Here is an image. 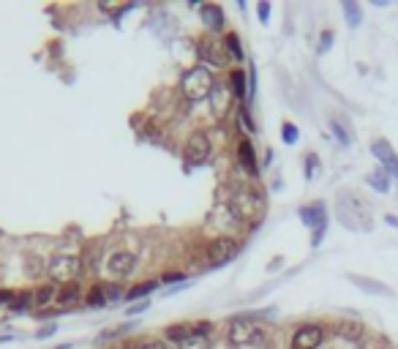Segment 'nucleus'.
<instances>
[{
	"instance_id": "obj_1",
	"label": "nucleus",
	"mask_w": 398,
	"mask_h": 349,
	"mask_svg": "<svg viewBox=\"0 0 398 349\" xmlns=\"http://www.w3.org/2000/svg\"><path fill=\"white\" fill-rule=\"evenodd\" d=\"M229 210H232V216H235L238 221L256 224V221L262 219V213H265V202H262V197H259L256 191L240 189V191L229 200Z\"/></svg>"
},
{
	"instance_id": "obj_2",
	"label": "nucleus",
	"mask_w": 398,
	"mask_h": 349,
	"mask_svg": "<svg viewBox=\"0 0 398 349\" xmlns=\"http://www.w3.org/2000/svg\"><path fill=\"white\" fill-rule=\"evenodd\" d=\"M213 74L205 69V66H197V69H188L183 79H180V90H183V96L191 101H202L210 96V90H213Z\"/></svg>"
},
{
	"instance_id": "obj_3",
	"label": "nucleus",
	"mask_w": 398,
	"mask_h": 349,
	"mask_svg": "<svg viewBox=\"0 0 398 349\" xmlns=\"http://www.w3.org/2000/svg\"><path fill=\"white\" fill-rule=\"evenodd\" d=\"M226 336H229V341L235 347H256V344L265 341V330L259 324H254L251 320H235V322L229 324Z\"/></svg>"
},
{
	"instance_id": "obj_4",
	"label": "nucleus",
	"mask_w": 398,
	"mask_h": 349,
	"mask_svg": "<svg viewBox=\"0 0 398 349\" xmlns=\"http://www.w3.org/2000/svg\"><path fill=\"white\" fill-rule=\"evenodd\" d=\"M47 273L55 284H74L76 275L82 273V262L71 254H60L47 265Z\"/></svg>"
},
{
	"instance_id": "obj_5",
	"label": "nucleus",
	"mask_w": 398,
	"mask_h": 349,
	"mask_svg": "<svg viewBox=\"0 0 398 349\" xmlns=\"http://www.w3.org/2000/svg\"><path fill=\"white\" fill-rule=\"evenodd\" d=\"M238 251H240V243L238 240H232V238H216V240H210L207 243V262L213 265V268H221L226 262H232L235 256H238Z\"/></svg>"
},
{
	"instance_id": "obj_6",
	"label": "nucleus",
	"mask_w": 398,
	"mask_h": 349,
	"mask_svg": "<svg viewBox=\"0 0 398 349\" xmlns=\"http://www.w3.org/2000/svg\"><path fill=\"white\" fill-rule=\"evenodd\" d=\"M137 271V256L131 251H115L109 259H107V273L118 281H123Z\"/></svg>"
},
{
	"instance_id": "obj_7",
	"label": "nucleus",
	"mask_w": 398,
	"mask_h": 349,
	"mask_svg": "<svg viewBox=\"0 0 398 349\" xmlns=\"http://www.w3.org/2000/svg\"><path fill=\"white\" fill-rule=\"evenodd\" d=\"M324 341V330L320 324H300L292 336V349H320Z\"/></svg>"
},
{
	"instance_id": "obj_8",
	"label": "nucleus",
	"mask_w": 398,
	"mask_h": 349,
	"mask_svg": "<svg viewBox=\"0 0 398 349\" xmlns=\"http://www.w3.org/2000/svg\"><path fill=\"white\" fill-rule=\"evenodd\" d=\"M183 153H186V158H188L191 164H205L207 156H210V139H207V134H202V131L191 134Z\"/></svg>"
},
{
	"instance_id": "obj_9",
	"label": "nucleus",
	"mask_w": 398,
	"mask_h": 349,
	"mask_svg": "<svg viewBox=\"0 0 398 349\" xmlns=\"http://www.w3.org/2000/svg\"><path fill=\"white\" fill-rule=\"evenodd\" d=\"M300 219L306 221L308 226H320L317 232H314V246L322 240V232H324V205H308V207H303L300 210Z\"/></svg>"
},
{
	"instance_id": "obj_10",
	"label": "nucleus",
	"mask_w": 398,
	"mask_h": 349,
	"mask_svg": "<svg viewBox=\"0 0 398 349\" xmlns=\"http://www.w3.org/2000/svg\"><path fill=\"white\" fill-rule=\"evenodd\" d=\"M232 96H235V93L226 88L224 82H216V85H213V90H210V96H207V99H210V109H213V115H219V118H221L226 109H229V104H232Z\"/></svg>"
},
{
	"instance_id": "obj_11",
	"label": "nucleus",
	"mask_w": 398,
	"mask_h": 349,
	"mask_svg": "<svg viewBox=\"0 0 398 349\" xmlns=\"http://www.w3.org/2000/svg\"><path fill=\"white\" fill-rule=\"evenodd\" d=\"M221 47H224V44H219V41H213V39H205V41H199V57H202L207 66H224L226 55Z\"/></svg>"
},
{
	"instance_id": "obj_12",
	"label": "nucleus",
	"mask_w": 398,
	"mask_h": 349,
	"mask_svg": "<svg viewBox=\"0 0 398 349\" xmlns=\"http://www.w3.org/2000/svg\"><path fill=\"white\" fill-rule=\"evenodd\" d=\"M371 150H373V156L382 161V167H385L390 174H396V177H398V156H396V150L390 148L385 139H376V142L371 145Z\"/></svg>"
},
{
	"instance_id": "obj_13",
	"label": "nucleus",
	"mask_w": 398,
	"mask_h": 349,
	"mask_svg": "<svg viewBox=\"0 0 398 349\" xmlns=\"http://www.w3.org/2000/svg\"><path fill=\"white\" fill-rule=\"evenodd\" d=\"M238 158H240V164H243V170L249 174H256V153L251 148V139L249 137H243L240 142H238Z\"/></svg>"
},
{
	"instance_id": "obj_14",
	"label": "nucleus",
	"mask_w": 398,
	"mask_h": 349,
	"mask_svg": "<svg viewBox=\"0 0 398 349\" xmlns=\"http://www.w3.org/2000/svg\"><path fill=\"white\" fill-rule=\"evenodd\" d=\"M199 17H202V22L210 27V30H221L224 25V14H221V8L219 6H199Z\"/></svg>"
},
{
	"instance_id": "obj_15",
	"label": "nucleus",
	"mask_w": 398,
	"mask_h": 349,
	"mask_svg": "<svg viewBox=\"0 0 398 349\" xmlns=\"http://www.w3.org/2000/svg\"><path fill=\"white\" fill-rule=\"evenodd\" d=\"M118 295H121L118 289H112V287H107V284H99V287H93V292L88 295V306L96 308V306H104L107 300H115Z\"/></svg>"
},
{
	"instance_id": "obj_16",
	"label": "nucleus",
	"mask_w": 398,
	"mask_h": 349,
	"mask_svg": "<svg viewBox=\"0 0 398 349\" xmlns=\"http://www.w3.org/2000/svg\"><path fill=\"white\" fill-rule=\"evenodd\" d=\"M229 79H232V88H235L232 93H235L238 99H246V96H249V90H246V71H243V69H235Z\"/></svg>"
},
{
	"instance_id": "obj_17",
	"label": "nucleus",
	"mask_w": 398,
	"mask_h": 349,
	"mask_svg": "<svg viewBox=\"0 0 398 349\" xmlns=\"http://www.w3.org/2000/svg\"><path fill=\"white\" fill-rule=\"evenodd\" d=\"M224 47L229 50V55H232V57H238V60L243 57V47H240L238 33H226V36H224Z\"/></svg>"
},
{
	"instance_id": "obj_18",
	"label": "nucleus",
	"mask_w": 398,
	"mask_h": 349,
	"mask_svg": "<svg viewBox=\"0 0 398 349\" xmlns=\"http://www.w3.org/2000/svg\"><path fill=\"white\" fill-rule=\"evenodd\" d=\"M156 287H158V281H145V284H139V287H134V289H128V295H125V298H128V300L145 298V295H150V292H153Z\"/></svg>"
},
{
	"instance_id": "obj_19",
	"label": "nucleus",
	"mask_w": 398,
	"mask_h": 349,
	"mask_svg": "<svg viewBox=\"0 0 398 349\" xmlns=\"http://www.w3.org/2000/svg\"><path fill=\"white\" fill-rule=\"evenodd\" d=\"M76 300H79V287H74V284L63 287V292H60V303H63V306H71V303H76Z\"/></svg>"
},
{
	"instance_id": "obj_20",
	"label": "nucleus",
	"mask_w": 398,
	"mask_h": 349,
	"mask_svg": "<svg viewBox=\"0 0 398 349\" xmlns=\"http://www.w3.org/2000/svg\"><path fill=\"white\" fill-rule=\"evenodd\" d=\"M52 295H55V287H39L33 300H36V306H47L52 300Z\"/></svg>"
},
{
	"instance_id": "obj_21",
	"label": "nucleus",
	"mask_w": 398,
	"mask_h": 349,
	"mask_svg": "<svg viewBox=\"0 0 398 349\" xmlns=\"http://www.w3.org/2000/svg\"><path fill=\"white\" fill-rule=\"evenodd\" d=\"M369 183H371L376 191H387V186H390V183H387V172H385V170H382V172H376V174H371V177H369Z\"/></svg>"
},
{
	"instance_id": "obj_22",
	"label": "nucleus",
	"mask_w": 398,
	"mask_h": 349,
	"mask_svg": "<svg viewBox=\"0 0 398 349\" xmlns=\"http://www.w3.org/2000/svg\"><path fill=\"white\" fill-rule=\"evenodd\" d=\"M344 14H347L349 25H360V8L355 6V3H344Z\"/></svg>"
},
{
	"instance_id": "obj_23",
	"label": "nucleus",
	"mask_w": 398,
	"mask_h": 349,
	"mask_svg": "<svg viewBox=\"0 0 398 349\" xmlns=\"http://www.w3.org/2000/svg\"><path fill=\"white\" fill-rule=\"evenodd\" d=\"M281 131H284V142H289V145H292V142H298V128H295L292 123H284Z\"/></svg>"
},
{
	"instance_id": "obj_24",
	"label": "nucleus",
	"mask_w": 398,
	"mask_h": 349,
	"mask_svg": "<svg viewBox=\"0 0 398 349\" xmlns=\"http://www.w3.org/2000/svg\"><path fill=\"white\" fill-rule=\"evenodd\" d=\"M30 300H33V295H22V298H17L14 303H11V311H27V306H30Z\"/></svg>"
},
{
	"instance_id": "obj_25",
	"label": "nucleus",
	"mask_w": 398,
	"mask_h": 349,
	"mask_svg": "<svg viewBox=\"0 0 398 349\" xmlns=\"http://www.w3.org/2000/svg\"><path fill=\"white\" fill-rule=\"evenodd\" d=\"M330 125H333V131H336V137H338V139H341L344 145H349V134H347V131H344V128H341V125H338V121H336V118L330 121Z\"/></svg>"
},
{
	"instance_id": "obj_26",
	"label": "nucleus",
	"mask_w": 398,
	"mask_h": 349,
	"mask_svg": "<svg viewBox=\"0 0 398 349\" xmlns=\"http://www.w3.org/2000/svg\"><path fill=\"white\" fill-rule=\"evenodd\" d=\"M256 14H259L262 22H268V20H270V3H259V11H256Z\"/></svg>"
},
{
	"instance_id": "obj_27",
	"label": "nucleus",
	"mask_w": 398,
	"mask_h": 349,
	"mask_svg": "<svg viewBox=\"0 0 398 349\" xmlns=\"http://www.w3.org/2000/svg\"><path fill=\"white\" fill-rule=\"evenodd\" d=\"M137 349H170V347H167L164 341H142Z\"/></svg>"
},
{
	"instance_id": "obj_28",
	"label": "nucleus",
	"mask_w": 398,
	"mask_h": 349,
	"mask_svg": "<svg viewBox=\"0 0 398 349\" xmlns=\"http://www.w3.org/2000/svg\"><path fill=\"white\" fill-rule=\"evenodd\" d=\"M0 303H14V292H8V289H0Z\"/></svg>"
},
{
	"instance_id": "obj_29",
	"label": "nucleus",
	"mask_w": 398,
	"mask_h": 349,
	"mask_svg": "<svg viewBox=\"0 0 398 349\" xmlns=\"http://www.w3.org/2000/svg\"><path fill=\"white\" fill-rule=\"evenodd\" d=\"M50 336H55V324H50V327L41 330V333H36V338H50Z\"/></svg>"
},
{
	"instance_id": "obj_30",
	"label": "nucleus",
	"mask_w": 398,
	"mask_h": 349,
	"mask_svg": "<svg viewBox=\"0 0 398 349\" xmlns=\"http://www.w3.org/2000/svg\"><path fill=\"white\" fill-rule=\"evenodd\" d=\"M330 41H333V33H322V47H320V50H327Z\"/></svg>"
},
{
	"instance_id": "obj_31",
	"label": "nucleus",
	"mask_w": 398,
	"mask_h": 349,
	"mask_svg": "<svg viewBox=\"0 0 398 349\" xmlns=\"http://www.w3.org/2000/svg\"><path fill=\"white\" fill-rule=\"evenodd\" d=\"M240 121L246 123V128H251V118H249V112H246V109H240Z\"/></svg>"
},
{
	"instance_id": "obj_32",
	"label": "nucleus",
	"mask_w": 398,
	"mask_h": 349,
	"mask_svg": "<svg viewBox=\"0 0 398 349\" xmlns=\"http://www.w3.org/2000/svg\"><path fill=\"white\" fill-rule=\"evenodd\" d=\"M145 308H148V306H145V303H139L137 308H128V314H139V311H145Z\"/></svg>"
}]
</instances>
